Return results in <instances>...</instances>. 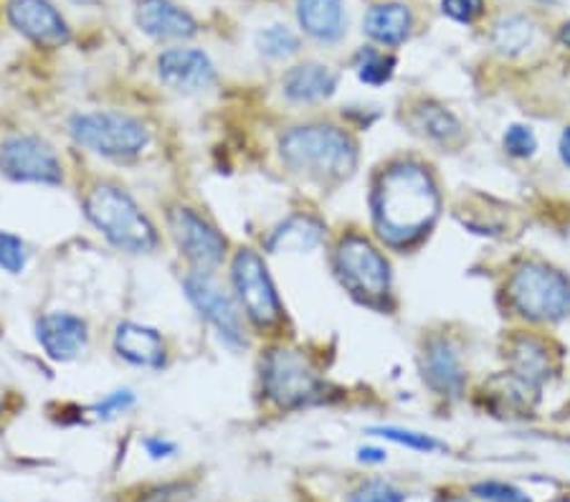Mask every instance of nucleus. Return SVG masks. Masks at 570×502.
I'll return each mask as SVG.
<instances>
[{
	"instance_id": "obj_1",
	"label": "nucleus",
	"mask_w": 570,
	"mask_h": 502,
	"mask_svg": "<svg viewBox=\"0 0 570 502\" xmlns=\"http://www.w3.org/2000/svg\"><path fill=\"white\" fill-rule=\"evenodd\" d=\"M439 188L429 168L403 160L381 173L373 190V218L381 239L409 246L424 236L439 216Z\"/></svg>"
},
{
	"instance_id": "obj_2",
	"label": "nucleus",
	"mask_w": 570,
	"mask_h": 502,
	"mask_svg": "<svg viewBox=\"0 0 570 502\" xmlns=\"http://www.w3.org/2000/svg\"><path fill=\"white\" fill-rule=\"evenodd\" d=\"M279 152L284 166L320 183H340L353 176L357 145L351 135L333 125L292 127L282 135Z\"/></svg>"
},
{
	"instance_id": "obj_3",
	"label": "nucleus",
	"mask_w": 570,
	"mask_h": 502,
	"mask_svg": "<svg viewBox=\"0 0 570 502\" xmlns=\"http://www.w3.org/2000/svg\"><path fill=\"white\" fill-rule=\"evenodd\" d=\"M89 224L119 252L150 254L158 246V232L130 194L112 183H99L85 198Z\"/></svg>"
},
{
	"instance_id": "obj_4",
	"label": "nucleus",
	"mask_w": 570,
	"mask_h": 502,
	"mask_svg": "<svg viewBox=\"0 0 570 502\" xmlns=\"http://www.w3.org/2000/svg\"><path fill=\"white\" fill-rule=\"evenodd\" d=\"M71 140L95 155L112 160H127L140 155L150 142V130L132 115L97 109L69 117Z\"/></svg>"
},
{
	"instance_id": "obj_5",
	"label": "nucleus",
	"mask_w": 570,
	"mask_h": 502,
	"mask_svg": "<svg viewBox=\"0 0 570 502\" xmlns=\"http://www.w3.org/2000/svg\"><path fill=\"white\" fill-rule=\"evenodd\" d=\"M508 297L520 315L540 323L570 317V279L542 262H528L514 269Z\"/></svg>"
},
{
	"instance_id": "obj_6",
	"label": "nucleus",
	"mask_w": 570,
	"mask_h": 502,
	"mask_svg": "<svg viewBox=\"0 0 570 502\" xmlns=\"http://www.w3.org/2000/svg\"><path fill=\"white\" fill-rule=\"evenodd\" d=\"M264 394L279 409L315 404L325 394V383L299 351L272 348L262 365Z\"/></svg>"
},
{
	"instance_id": "obj_7",
	"label": "nucleus",
	"mask_w": 570,
	"mask_h": 502,
	"mask_svg": "<svg viewBox=\"0 0 570 502\" xmlns=\"http://www.w3.org/2000/svg\"><path fill=\"white\" fill-rule=\"evenodd\" d=\"M335 269L343 285L361 297L363 303H381L391 292V267L385 262L379 246L367 242L365 236H345L337 244Z\"/></svg>"
},
{
	"instance_id": "obj_8",
	"label": "nucleus",
	"mask_w": 570,
	"mask_h": 502,
	"mask_svg": "<svg viewBox=\"0 0 570 502\" xmlns=\"http://www.w3.org/2000/svg\"><path fill=\"white\" fill-rule=\"evenodd\" d=\"M234 289L238 305L259 327H274L284 319V307L277 295V287L269 277L264 259L254 249H242L232 264Z\"/></svg>"
},
{
	"instance_id": "obj_9",
	"label": "nucleus",
	"mask_w": 570,
	"mask_h": 502,
	"mask_svg": "<svg viewBox=\"0 0 570 502\" xmlns=\"http://www.w3.org/2000/svg\"><path fill=\"white\" fill-rule=\"evenodd\" d=\"M0 176L13 183L61 186L63 166L57 150L43 137L18 132L0 142Z\"/></svg>"
},
{
	"instance_id": "obj_10",
	"label": "nucleus",
	"mask_w": 570,
	"mask_h": 502,
	"mask_svg": "<svg viewBox=\"0 0 570 502\" xmlns=\"http://www.w3.org/2000/svg\"><path fill=\"white\" fill-rule=\"evenodd\" d=\"M183 289H186V297L190 305L198 309V315L206 319L208 325H214L220 341L232 348H242L246 345L244 337V323L242 315H238V307L228 292L218 285V279L210 272H190L186 282H183Z\"/></svg>"
},
{
	"instance_id": "obj_11",
	"label": "nucleus",
	"mask_w": 570,
	"mask_h": 502,
	"mask_svg": "<svg viewBox=\"0 0 570 502\" xmlns=\"http://www.w3.org/2000/svg\"><path fill=\"white\" fill-rule=\"evenodd\" d=\"M168 224L180 254L193 264V267L200 272H210L224 262L228 242L208 218L196 214L193 208L178 206L170 211Z\"/></svg>"
},
{
	"instance_id": "obj_12",
	"label": "nucleus",
	"mask_w": 570,
	"mask_h": 502,
	"mask_svg": "<svg viewBox=\"0 0 570 502\" xmlns=\"http://www.w3.org/2000/svg\"><path fill=\"white\" fill-rule=\"evenodd\" d=\"M8 21L18 33H23L36 46H46V49H57L71 39L67 21L49 0H11Z\"/></svg>"
},
{
	"instance_id": "obj_13",
	"label": "nucleus",
	"mask_w": 570,
	"mask_h": 502,
	"mask_svg": "<svg viewBox=\"0 0 570 502\" xmlns=\"http://www.w3.org/2000/svg\"><path fill=\"white\" fill-rule=\"evenodd\" d=\"M36 341L57 363L77 361L89 345V327L71 313H46L36 319Z\"/></svg>"
},
{
	"instance_id": "obj_14",
	"label": "nucleus",
	"mask_w": 570,
	"mask_h": 502,
	"mask_svg": "<svg viewBox=\"0 0 570 502\" xmlns=\"http://www.w3.org/2000/svg\"><path fill=\"white\" fill-rule=\"evenodd\" d=\"M158 75L165 87L193 95L214 87L216 67L198 49H168L158 59Z\"/></svg>"
},
{
	"instance_id": "obj_15",
	"label": "nucleus",
	"mask_w": 570,
	"mask_h": 502,
	"mask_svg": "<svg viewBox=\"0 0 570 502\" xmlns=\"http://www.w3.org/2000/svg\"><path fill=\"white\" fill-rule=\"evenodd\" d=\"M135 21L140 31L158 41H180L196 36L198 23L173 0H137Z\"/></svg>"
},
{
	"instance_id": "obj_16",
	"label": "nucleus",
	"mask_w": 570,
	"mask_h": 502,
	"mask_svg": "<svg viewBox=\"0 0 570 502\" xmlns=\"http://www.w3.org/2000/svg\"><path fill=\"white\" fill-rule=\"evenodd\" d=\"M115 353L137 368H160L165 363V341L158 331L140 323H119L115 331Z\"/></svg>"
},
{
	"instance_id": "obj_17",
	"label": "nucleus",
	"mask_w": 570,
	"mask_h": 502,
	"mask_svg": "<svg viewBox=\"0 0 570 502\" xmlns=\"http://www.w3.org/2000/svg\"><path fill=\"white\" fill-rule=\"evenodd\" d=\"M510 381L522 391H538L550 376V355L535 337H518L510 345Z\"/></svg>"
},
{
	"instance_id": "obj_18",
	"label": "nucleus",
	"mask_w": 570,
	"mask_h": 502,
	"mask_svg": "<svg viewBox=\"0 0 570 502\" xmlns=\"http://www.w3.org/2000/svg\"><path fill=\"white\" fill-rule=\"evenodd\" d=\"M282 87L284 97L289 102L307 105L333 97L337 89V77L333 69L322 67V63H299V67H294L284 75Z\"/></svg>"
},
{
	"instance_id": "obj_19",
	"label": "nucleus",
	"mask_w": 570,
	"mask_h": 502,
	"mask_svg": "<svg viewBox=\"0 0 570 502\" xmlns=\"http://www.w3.org/2000/svg\"><path fill=\"white\" fill-rule=\"evenodd\" d=\"M424 378L439 394L456 396L462 394L464 371L459 363L456 351L446 341H431L424 353Z\"/></svg>"
},
{
	"instance_id": "obj_20",
	"label": "nucleus",
	"mask_w": 570,
	"mask_h": 502,
	"mask_svg": "<svg viewBox=\"0 0 570 502\" xmlns=\"http://www.w3.org/2000/svg\"><path fill=\"white\" fill-rule=\"evenodd\" d=\"M297 21L312 39L333 43L345 31L343 0H297Z\"/></svg>"
},
{
	"instance_id": "obj_21",
	"label": "nucleus",
	"mask_w": 570,
	"mask_h": 502,
	"mask_svg": "<svg viewBox=\"0 0 570 502\" xmlns=\"http://www.w3.org/2000/svg\"><path fill=\"white\" fill-rule=\"evenodd\" d=\"M413 26V16L409 6L403 3H379L365 16V33L373 41L385 46H399L409 39Z\"/></svg>"
},
{
	"instance_id": "obj_22",
	"label": "nucleus",
	"mask_w": 570,
	"mask_h": 502,
	"mask_svg": "<svg viewBox=\"0 0 570 502\" xmlns=\"http://www.w3.org/2000/svg\"><path fill=\"white\" fill-rule=\"evenodd\" d=\"M322 236H325V226L312 216H292L287 222L274 228L269 242V252L274 254H305L320 246Z\"/></svg>"
},
{
	"instance_id": "obj_23",
	"label": "nucleus",
	"mask_w": 570,
	"mask_h": 502,
	"mask_svg": "<svg viewBox=\"0 0 570 502\" xmlns=\"http://www.w3.org/2000/svg\"><path fill=\"white\" fill-rule=\"evenodd\" d=\"M532 39H535V23L525 16L500 18L492 33L494 49L504 53V57H518V53L528 49Z\"/></svg>"
},
{
	"instance_id": "obj_24",
	"label": "nucleus",
	"mask_w": 570,
	"mask_h": 502,
	"mask_svg": "<svg viewBox=\"0 0 570 502\" xmlns=\"http://www.w3.org/2000/svg\"><path fill=\"white\" fill-rule=\"evenodd\" d=\"M416 127L424 130V135L434 137V140L449 142L454 137L462 135V125L456 122V117L444 107L436 105H424L416 109Z\"/></svg>"
},
{
	"instance_id": "obj_25",
	"label": "nucleus",
	"mask_w": 570,
	"mask_h": 502,
	"mask_svg": "<svg viewBox=\"0 0 570 502\" xmlns=\"http://www.w3.org/2000/svg\"><path fill=\"white\" fill-rule=\"evenodd\" d=\"M357 79L363 81V85H371V87H381L385 81H391L395 75V59L391 53H381L375 49H363L361 57H357Z\"/></svg>"
},
{
	"instance_id": "obj_26",
	"label": "nucleus",
	"mask_w": 570,
	"mask_h": 502,
	"mask_svg": "<svg viewBox=\"0 0 570 502\" xmlns=\"http://www.w3.org/2000/svg\"><path fill=\"white\" fill-rule=\"evenodd\" d=\"M256 46H259L264 57L287 59L292 53L299 51V39L287 29V26H269V29H264L256 36Z\"/></svg>"
},
{
	"instance_id": "obj_27",
	"label": "nucleus",
	"mask_w": 570,
	"mask_h": 502,
	"mask_svg": "<svg viewBox=\"0 0 570 502\" xmlns=\"http://www.w3.org/2000/svg\"><path fill=\"white\" fill-rule=\"evenodd\" d=\"M371 434H379V436H383V440L395 442L401 446H409V450H416V452H436V450H441V444L434 440V436L421 434V432H411V429L381 426V429H371Z\"/></svg>"
},
{
	"instance_id": "obj_28",
	"label": "nucleus",
	"mask_w": 570,
	"mask_h": 502,
	"mask_svg": "<svg viewBox=\"0 0 570 502\" xmlns=\"http://www.w3.org/2000/svg\"><path fill=\"white\" fill-rule=\"evenodd\" d=\"M29 264V249L21 236L11 232H0V269L8 274H21Z\"/></svg>"
},
{
	"instance_id": "obj_29",
	"label": "nucleus",
	"mask_w": 570,
	"mask_h": 502,
	"mask_svg": "<svg viewBox=\"0 0 570 502\" xmlns=\"http://www.w3.org/2000/svg\"><path fill=\"white\" fill-rule=\"evenodd\" d=\"M502 145L512 158H532L538 150V137L528 125H510L502 137Z\"/></svg>"
},
{
	"instance_id": "obj_30",
	"label": "nucleus",
	"mask_w": 570,
	"mask_h": 502,
	"mask_svg": "<svg viewBox=\"0 0 570 502\" xmlns=\"http://www.w3.org/2000/svg\"><path fill=\"white\" fill-rule=\"evenodd\" d=\"M403 500H406V495H403L399 488H393L383 480H371L357 490H353V495L347 502H403Z\"/></svg>"
},
{
	"instance_id": "obj_31",
	"label": "nucleus",
	"mask_w": 570,
	"mask_h": 502,
	"mask_svg": "<svg viewBox=\"0 0 570 502\" xmlns=\"http://www.w3.org/2000/svg\"><path fill=\"white\" fill-rule=\"evenodd\" d=\"M472 495L484 502H532L525 492L508 485V482H480L472 488Z\"/></svg>"
},
{
	"instance_id": "obj_32",
	"label": "nucleus",
	"mask_w": 570,
	"mask_h": 502,
	"mask_svg": "<svg viewBox=\"0 0 570 502\" xmlns=\"http://www.w3.org/2000/svg\"><path fill=\"white\" fill-rule=\"evenodd\" d=\"M135 406V394L130 388H119V391H112V394H107L102 401H97L95 406H91L89 411L99 419H112L117 414H125L127 409Z\"/></svg>"
},
{
	"instance_id": "obj_33",
	"label": "nucleus",
	"mask_w": 570,
	"mask_h": 502,
	"mask_svg": "<svg viewBox=\"0 0 570 502\" xmlns=\"http://www.w3.org/2000/svg\"><path fill=\"white\" fill-rule=\"evenodd\" d=\"M441 11L459 23H474L484 11V0H441Z\"/></svg>"
},
{
	"instance_id": "obj_34",
	"label": "nucleus",
	"mask_w": 570,
	"mask_h": 502,
	"mask_svg": "<svg viewBox=\"0 0 570 502\" xmlns=\"http://www.w3.org/2000/svg\"><path fill=\"white\" fill-rule=\"evenodd\" d=\"M145 450L153 460H165V456L176 454V444L170 440H163V436H150V440H145Z\"/></svg>"
},
{
	"instance_id": "obj_35",
	"label": "nucleus",
	"mask_w": 570,
	"mask_h": 502,
	"mask_svg": "<svg viewBox=\"0 0 570 502\" xmlns=\"http://www.w3.org/2000/svg\"><path fill=\"white\" fill-rule=\"evenodd\" d=\"M357 460L361 462H385V452L375 450V446H365V450L357 452Z\"/></svg>"
},
{
	"instance_id": "obj_36",
	"label": "nucleus",
	"mask_w": 570,
	"mask_h": 502,
	"mask_svg": "<svg viewBox=\"0 0 570 502\" xmlns=\"http://www.w3.org/2000/svg\"><path fill=\"white\" fill-rule=\"evenodd\" d=\"M560 158L570 168V127H566L563 135H560Z\"/></svg>"
},
{
	"instance_id": "obj_37",
	"label": "nucleus",
	"mask_w": 570,
	"mask_h": 502,
	"mask_svg": "<svg viewBox=\"0 0 570 502\" xmlns=\"http://www.w3.org/2000/svg\"><path fill=\"white\" fill-rule=\"evenodd\" d=\"M560 41L570 49V23H563V29H560Z\"/></svg>"
},
{
	"instance_id": "obj_38",
	"label": "nucleus",
	"mask_w": 570,
	"mask_h": 502,
	"mask_svg": "<svg viewBox=\"0 0 570 502\" xmlns=\"http://www.w3.org/2000/svg\"><path fill=\"white\" fill-rule=\"evenodd\" d=\"M77 3H85V6H95V3H99V0H77Z\"/></svg>"
},
{
	"instance_id": "obj_39",
	"label": "nucleus",
	"mask_w": 570,
	"mask_h": 502,
	"mask_svg": "<svg viewBox=\"0 0 570 502\" xmlns=\"http://www.w3.org/2000/svg\"><path fill=\"white\" fill-rule=\"evenodd\" d=\"M449 502H466V500H449Z\"/></svg>"
}]
</instances>
